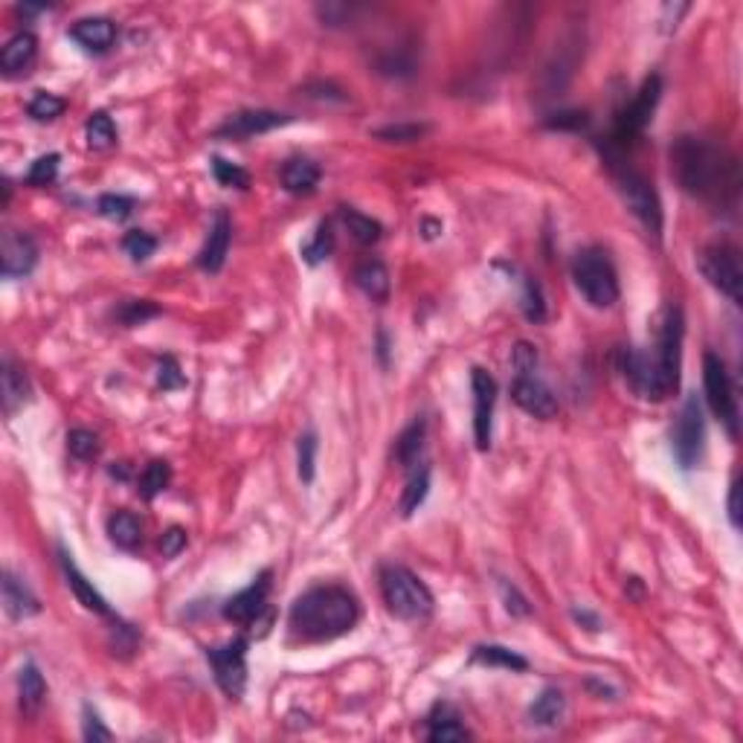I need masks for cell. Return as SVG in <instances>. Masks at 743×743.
Instances as JSON below:
<instances>
[{
    "label": "cell",
    "instance_id": "1",
    "mask_svg": "<svg viewBox=\"0 0 743 743\" xmlns=\"http://www.w3.org/2000/svg\"><path fill=\"white\" fill-rule=\"evenodd\" d=\"M671 172L691 197L715 207H735L740 192L738 160L700 137H680L671 145Z\"/></svg>",
    "mask_w": 743,
    "mask_h": 743
},
{
    "label": "cell",
    "instance_id": "2",
    "mask_svg": "<svg viewBox=\"0 0 743 743\" xmlns=\"http://www.w3.org/2000/svg\"><path fill=\"white\" fill-rule=\"evenodd\" d=\"M360 619V604L352 589L325 584L303 592L291 607V633L303 642H332L352 631Z\"/></svg>",
    "mask_w": 743,
    "mask_h": 743
},
{
    "label": "cell",
    "instance_id": "3",
    "mask_svg": "<svg viewBox=\"0 0 743 743\" xmlns=\"http://www.w3.org/2000/svg\"><path fill=\"white\" fill-rule=\"evenodd\" d=\"M381 592H384L389 613L404 621H419L433 613V592L407 567H384Z\"/></svg>",
    "mask_w": 743,
    "mask_h": 743
},
{
    "label": "cell",
    "instance_id": "4",
    "mask_svg": "<svg viewBox=\"0 0 743 743\" xmlns=\"http://www.w3.org/2000/svg\"><path fill=\"white\" fill-rule=\"evenodd\" d=\"M572 279L592 308H610L619 303V276L604 250L589 247V250L578 253L572 261Z\"/></svg>",
    "mask_w": 743,
    "mask_h": 743
},
{
    "label": "cell",
    "instance_id": "5",
    "mask_svg": "<svg viewBox=\"0 0 743 743\" xmlns=\"http://www.w3.org/2000/svg\"><path fill=\"white\" fill-rule=\"evenodd\" d=\"M683 334H685V320H683V308L671 305L663 323V334H659V349L653 355V366L659 377V389H663V398H668L671 392L680 387V366H683Z\"/></svg>",
    "mask_w": 743,
    "mask_h": 743
},
{
    "label": "cell",
    "instance_id": "6",
    "mask_svg": "<svg viewBox=\"0 0 743 743\" xmlns=\"http://www.w3.org/2000/svg\"><path fill=\"white\" fill-rule=\"evenodd\" d=\"M703 384H706V401L712 407L715 419L729 430V436H738L740 409H738L735 384L729 377V369H726V363L715 352H706L703 357Z\"/></svg>",
    "mask_w": 743,
    "mask_h": 743
},
{
    "label": "cell",
    "instance_id": "7",
    "mask_svg": "<svg viewBox=\"0 0 743 743\" xmlns=\"http://www.w3.org/2000/svg\"><path fill=\"white\" fill-rule=\"evenodd\" d=\"M700 271L723 296H729L735 305L743 300V271L740 256L729 244H712L700 253Z\"/></svg>",
    "mask_w": 743,
    "mask_h": 743
},
{
    "label": "cell",
    "instance_id": "8",
    "mask_svg": "<svg viewBox=\"0 0 743 743\" xmlns=\"http://www.w3.org/2000/svg\"><path fill=\"white\" fill-rule=\"evenodd\" d=\"M703 439H706V424H703V409L697 395H688L680 419H676L674 430H671V448L674 456L680 462L683 471H691L697 465V459L703 453Z\"/></svg>",
    "mask_w": 743,
    "mask_h": 743
},
{
    "label": "cell",
    "instance_id": "9",
    "mask_svg": "<svg viewBox=\"0 0 743 743\" xmlns=\"http://www.w3.org/2000/svg\"><path fill=\"white\" fill-rule=\"evenodd\" d=\"M616 184H619V192L624 197V204L631 207L633 216L645 224L653 236L663 233V204H659V195L648 180L639 172L621 166L616 172Z\"/></svg>",
    "mask_w": 743,
    "mask_h": 743
},
{
    "label": "cell",
    "instance_id": "10",
    "mask_svg": "<svg viewBox=\"0 0 743 743\" xmlns=\"http://www.w3.org/2000/svg\"><path fill=\"white\" fill-rule=\"evenodd\" d=\"M659 96H663V79H659V76L645 79V85L639 88L633 102L619 113V122H616V131H613V143L619 148H624L627 143H633L642 131L648 128V122L653 120Z\"/></svg>",
    "mask_w": 743,
    "mask_h": 743
},
{
    "label": "cell",
    "instance_id": "11",
    "mask_svg": "<svg viewBox=\"0 0 743 743\" xmlns=\"http://www.w3.org/2000/svg\"><path fill=\"white\" fill-rule=\"evenodd\" d=\"M207 659L224 695L239 700L247 688V639H233L224 648H212L207 651Z\"/></svg>",
    "mask_w": 743,
    "mask_h": 743
},
{
    "label": "cell",
    "instance_id": "12",
    "mask_svg": "<svg viewBox=\"0 0 743 743\" xmlns=\"http://www.w3.org/2000/svg\"><path fill=\"white\" fill-rule=\"evenodd\" d=\"M471 387H473V439L476 448L488 451L491 448V427H494V404H497V381L476 366L471 372Z\"/></svg>",
    "mask_w": 743,
    "mask_h": 743
},
{
    "label": "cell",
    "instance_id": "13",
    "mask_svg": "<svg viewBox=\"0 0 743 743\" xmlns=\"http://www.w3.org/2000/svg\"><path fill=\"white\" fill-rule=\"evenodd\" d=\"M38 261V244L32 236L21 233V229H6L4 241H0V271L6 279H21L29 276Z\"/></svg>",
    "mask_w": 743,
    "mask_h": 743
},
{
    "label": "cell",
    "instance_id": "14",
    "mask_svg": "<svg viewBox=\"0 0 743 743\" xmlns=\"http://www.w3.org/2000/svg\"><path fill=\"white\" fill-rule=\"evenodd\" d=\"M511 398H515V404L523 412H528V416H535L540 421H549L557 416V398L535 375H517L515 384H511Z\"/></svg>",
    "mask_w": 743,
    "mask_h": 743
},
{
    "label": "cell",
    "instance_id": "15",
    "mask_svg": "<svg viewBox=\"0 0 743 743\" xmlns=\"http://www.w3.org/2000/svg\"><path fill=\"white\" fill-rule=\"evenodd\" d=\"M268 592H271V572H261L256 581L236 592L233 599L224 604V619L236 624H253L268 610Z\"/></svg>",
    "mask_w": 743,
    "mask_h": 743
},
{
    "label": "cell",
    "instance_id": "16",
    "mask_svg": "<svg viewBox=\"0 0 743 743\" xmlns=\"http://www.w3.org/2000/svg\"><path fill=\"white\" fill-rule=\"evenodd\" d=\"M291 117L288 113H276V111H241L236 117H229L221 128L218 134L221 137H259V134H268L273 128H282L288 125Z\"/></svg>",
    "mask_w": 743,
    "mask_h": 743
},
{
    "label": "cell",
    "instance_id": "17",
    "mask_svg": "<svg viewBox=\"0 0 743 743\" xmlns=\"http://www.w3.org/2000/svg\"><path fill=\"white\" fill-rule=\"evenodd\" d=\"M229 239H233V224H229L227 212H218L216 224H212L209 236H207L204 250H201V256H197V264H201L207 273H218L224 268L227 253H229Z\"/></svg>",
    "mask_w": 743,
    "mask_h": 743
},
{
    "label": "cell",
    "instance_id": "18",
    "mask_svg": "<svg viewBox=\"0 0 743 743\" xmlns=\"http://www.w3.org/2000/svg\"><path fill=\"white\" fill-rule=\"evenodd\" d=\"M70 38L85 47L88 53H108L117 41V27L108 18H81L73 29H70Z\"/></svg>",
    "mask_w": 743,
    "mask_h": 743
},
{
    "label": "cell",
    "instance_id": "19",
    "mask_svg": "<svg viewBox=\"0 0 743 743\" xmlns=\"http://www.w3.org/2000/svg\"><path fill=\"white\" fill-rule=\"evenodd\" d=\"M36 53H38L36 36H32V32H18V36L6 41L4 53H0V70H4L6 76L27 73L29 64L36 61Z\"/></svg>",
    "mask_w": 743,
    "mask_h": 743
},
{
    "label": "cell",
    "instance_id": "20",
    "mask_svg": "<svg viewBox=\"0 0 743 743\" xmlns=\"http://www.w3.org/2000/svg\"><path fill=\"white\" fill-rule=\"evenodd\" d=\"M61 567H64V575H68L70 589L76 592V599H79L81 604H85V610H90V613H96V616H108V619H113L108 601H105L102 596H99V592L93 589V584L88 581L85 575L79 572V567L73 564L68 552H61Z\"/></svg>",
    "mask_w": 743,
    "mask_h": 743
},
{
    "label": "cell",
    "instance_id": "21",
    "mask_svg": "<svg viewBox=\"0 0 743 743\" xmlns=\"http://www.w3.org/2000/svg\"><path fill=\"white\" fill-rule=\"evenodd\" d=\"M4 607H6V613L12 619H29V616H36L41 604L38 599L32 596V589L21 581V578H15L12 572L4 575Z\"/></svg>",
    "mask_w": 743,
    "mask_h": 743
},
{
    "label": "cell",
    "instance_id": "22",
    "mask_svg": "<svg viewBox=\"0 0 743 743\" xmlns=\"http://www.w3.org/2000/svg\"><path fill=\"white\" fill-rule=\"evenodd\" d=\"M320 184V166L305 157H293L282 166V186L293 195H311Z\"/></svg>",
    "mask_w": 743,
    "mask_h": 743
},
{
    "label": "cell",
    "instance_id": "23",
    "mask_svg": "<svg viewBox=\"0 0 743 743\" xmlns=\"http://www.w3.org/2000/svg\"><path fill=\"white\" fill-rule=\"evenodd\" d=\"M27 398H29V381H27L24 366H18L15 360H6L4 363V409H6V416H12L15 409L24 407Z\"/></svg>",
    "mask_w": 743,
    "mask_h": 743
},
{
    "label": "cell",
    "instance_id": "24",
    "mask_svg": "<svg viewBox=\"0 0 743 743\" xmlns=\"http://www.w3.org/2000/svg\"><path fill=\"white\" fill-rule=\"evenodd\" d=\"M355 282L357 288L369 296V300L384 303L389 296V273L381 261H363L360 268L355 271Z\"/></svg>",
    "mask_w": 743,
    "mask_h": 743
},
{
    "label": "cell",
    "instance_id": "25",
    "mask_svg": "<svg viewBox=\"0 0 743 743\" xmlns=\"http://www.w3.org/2000/svg\"><path fill=\"white\" fill-rule=\"evenodd\" d=\"M424 433H427L424 419H416L398 439H395L392 456H395V462H398L401 468H409V465H416V462H419L421 448H424Z\"/></svg>",
    "mask_w": 743,
    "mask_h": 743
},
{
    "label": "cell",
    "instance_id": "26",
    "mask_svg": "<svg viewBox=\"0 0 743 743\" xmlns=\"http://www.w3.org/2000/svg\"><path fill=\"white\" fill-rule=\"evenodd\" d=\"M108 535L120 549H137L143 543V523L131 511H117L108 520Z\"/></svg>",
    "mask_w": 743,
    "mask_h": 743
},
{
    "label": "cell",
    "instance_id": "27",
    "mask_svg": "<svg viewBox=\"0 0 743 743\" xmlns=\"http://www.w3.org/2000/svg\"><path fill=\"white\" fill-rule=\"evenodd\" d=\"M427 738L433 743H451V740H468L471 732L459 723V717L451 712L448 706L436 708V715L430 717V729H427Z\"/></svg>",
    "mask_w": 743,
    "mask_h": 743
},
{
    "label": "cell",
    "instance_id": "28",
    "mask_svg": "<svg viewBox=\"0 0 743 743\" xmlns=\"http://www.w3.org/2000/svg\"><path fill=\"white\" fill-rule=\"evenodd\" d=\"M564 708H567L564 695H560L557 688H547L532 703V708H528V717H532V723H537V726H555L560 717H564Z\"/></svg>",
    "mask_w": 743,
    "mask_h": 743
},
{
    "label": "cell",
    "instance_id": "29",
    "mask_svg": "<svg viewBox=\"0 0 743 743\" xmlns=\"http://www.w3.org/2000/svg\"><path fill=\"white\" fill-rule=\"evenodd\" d=\"M340 218H343L345 229H349L352 239H355L357 244H375L377 239H381V233H384L381 224H377L375 218L363 216V212H357V209H352V207H343V209H340Z\"/></svg>",
    "mask_w": 743,
    "mask_h": 743
},
{
    "label": "cell",
    "instance_id": "30",
    "mask_svg": "<svg viewBox=\"0 0 743 743\" xmlns=\"http://www.w3.org/2000/svg\"><path fill=\"white\" fill-rule=\"evenodd\" d=\"M471 663H483V665H497V668H508V671H525L528 663H525V656L515 653V651H508L503 645H483V648H476L473 656H471Z\"/></svg>",
    "mask_w": 743,
    "mask_h": 743
},
{
    "label": "cell",
    "instance_id": "31",
    "mask_svg": "<svg viewBox=\"0 0 743 743\" xmlns=\"http://www.w3.org/2000/svg\"><path fill=\"white\" fill-rule=\"evenodd\" d=\"M427 494H430V468H421L412 480L407 483L404 494H401V517H412L416 511L421 508V503L427 500Z\"/></svg>",
    "mask_w": 743,
    "mask_h": 743
},
{
    "label": "cell",
    "instance_id": "32",
    "mask_svg": "<svg viewBox=\"0 0 743 743\" xmlns=\"http://www.w3.org/2000/svg\"><path fill=\"white\" fill-rule=\"evenodd\" d=\"M85 137H88V145L93 148V152H105V148H111L113 143H117V128H113V120L108 117V113L99 111L88 120Z\"/></svg>",
    "mask_w": 743,
    "mask_h": 743
},
{
    "label": "cell",
    "instance_id": "33",
    "mask_svg": "<svg viewBox=\"0 0 743 743\" xmlns=\"http://www.w3.org/2000/svg\"><path fill=\"white\" fill-rule=\"evenodd\" d=\"M18 688H21V703L27 708H38L41 700L47 697V683H44V676L36 665H24L21 674H18Z\"/></svg>",
    "mask_w": 743,
    "mask_h": 743
},
{
    "label": "cell",
    "instance_id": "34",
    "mask_svg": "<svg viewBox=\"0 0 743 743\" xmlns=\"http://www.w3.org/2000/svg\"><path fill=\"white\" fill-rule=\"evenodd\" d=\"M169 480H172V468L169 462H152V465H145L143 476H140V494L145 500H154L157 494H163L169 488Z\"/></svg>",
    "mask_w": 743,
    "mask_h": 743
},
{
    "label": "cell",
    "instance_id": "35",
    "mask_svg": "<svg viewBox=\"0 0 743 743\" xmlns=\"http://www.w3.org/2000/svg\"><path fill=\"white\" fill-rule=\"evenodd\" d=\"M64 99L56 96V93H47V90H38L36 96H32V102L27 105L29 111V117L32 120H38V122H47V120H56L64 113Z\"/></svg>",
    "mask_w": 743,
    "mask_h": 743
},
{
    "label": "cell",
    "instance_id": "36",
    "mask_svg": "<svg viewBox=\"0 0 743 743\" xmlns=\"http://www.w3.org/2000/svg\"><path fill=\"white\" fill-rule=\"evenodd\" d=\"M212 175L221 186H229V189H247L250 186V175H247L241 166L236 163H229L224 157H212Z\"/></svg>",
    "mask_w": 743,
    "mask_h": 743
},
{
    "label": "cell",
    "instance_id": "37",
    "mask_svg": "<svg viewBox=\"0 0 743 743\" xmlns=\"http://www.w3.org/2000/svg\"><path fill=\"white\" fill-rule=\"evenodd\" d=\"M122 250L131 256V261H145L148 256H154L157 250V239L143 233V229H131V233L122 239Z\"/></svg>",
    "mask_w": 743,
    "mask_h": 743
},
{
    "label": "cell",
    "instance_id": "38",
    "mask_svg": "<svg viewBox=\"0 0 743 743\" xmlns=\"http://www.w3.org/2000/svg\"><path fill=\"white\" fill-rule=\"evenodd\" d=\"M332 247H334V236H332V227L328 224H320L317 227V233H313V239L305 244V261L308 264H320L323 259H328V253H332Z\"/></svg>",
    "mask_w": 743,
    "mask_h": 743
},
{
    "label": "cell",
    "instance_id": "39",
    "mask_svg": "<svg viewBox=\"0 0 743 743\" xmlns=\"http://www.w3.org/2000/svg\"><path fill=\"white\" fill-rule=\"evenodd\" d=\"M56 175H58V154H44L29 166L27 184L29 186H47V184H53Z\"/></svg>",
    "mask_w": 743,
    "mask_h": 743
},
{
    "label": "cell",
    "instance_id": "40",
    "mask_svg": "<svg viewBox=\"0 0 743 743\" xmlns=\"http://www.w3.org/2000/svg\"><path fill=\"white\" fill-rule=\"evenodd\" d=\"M68 451L79 462H90L99 456V439L90 430H70L68 433Z\"/></svg>",
    "mask_w": 743,
    "mask_h": 743
},
{
    "label": "cell",
    "instance_id": "41",
    "mask_svg": "<svg viewBox=\"0 0 743 743\" xmlns=\"http://www.w3.org/2000/svg\"><path fill=\"white\" fill-rule=\"evenodd\" d=\"M131 209H134V201L125 195H102L99 197V212H102L105 218L111 221H125L131 216Z\"/></svg>",
    "mask_w": 743,
    "mask_h": 743
},
{
    "label": "cell",
    "instance_id": "42",
    "mask_svg": "<svg viewBox=\"0 0 743 743\" xmlns=\"http://www.w3.org/2000/svg\"><path fill=\"white\" fill-rule=\"evenodd\" d=\"M427 134V125H389L375 131L377 140H389V143H416Z\"/></svg>",
    "mask_w": 743,
    "mask_h": 743
},
{
    "label": "cell",
    "instance_id": "43",
    "mask_svg": "<svg viewBox=\"0 0 743 743\" xmlns=\"http://www.w3.org/2000/svg\"><path fill=\"white\" fill-rule=\"evenodd\" d=\"M157 313H160L157 305L145 303V300H131V303H125V305L120 308V320H122L125 325H140V323H145L148 317H157Z\"/></svg>",
    "mask_w": 743,
    "mask_h": 743
},
{
    "label": "cell",
    "instance_id": "44",
    "mask_svg": "<svg viewBox=\"0 0 743 743\" xmlns=\"http://www.w3.org/2000/svg\"><path fill=\"white\" fill-rule=\"evenodd\" d=\"M313 462H317V436L305 433L300 439V480L303 483L313 480Z\"/></svg>",
    "mask_w": 743,
    "mask_h": 743
},
{
    "label": "cell",
    "instance_id": "45",
    "mask_svg": "<svg viewBox=\"0 0 743 743\" xmlns=\"http://www.w3.org/2000/svg\"><path fill=\"white\" fill-rule=\"evenodd\" d=\"M157 384L160 389H180L186 384V377L180 375V366H177V360L175 357H163L160 360V366H157Z\"/></svg>",
    "mask_w": 743,
    "mask_h": 743
},
{
    "label": "cell",
    "instance_id": "46",
    "mask_svg": "<svg viewBox=\"0 0 743 743\" xmlns=\"http://www.w3.org/2000/svg\"><path fill=\"white\" fill-rule=\"evenodd\" d=\"M511 363H515L517 375H532L535 366H537V349L528 343H517L515 345V355H511Z\"/></svg>",
    "mask_w": 743,
    "mask_h": 743
},
{
    "label": "cell",
    "instance_id": "47",
    "mask_svg": "<svg viewBox=\"0 0 743 743\" xmlns=\"http://www.w3.org/2000/svg\"><path fill=\"white\" fill-rule=\"evenodd\" d=\"M113 735L108 726H102V720H99V715L93 712L90 706H85V740L90 743H108Z\"/></svg>",
    "mask_w": 743,
    "mask_h": 743
},
{
    "label": "cell",
    "instance_id": "48",
    "mask_svg": "<svg viewBox=\"0 0 743 743\" xmlns=\"http://www.w3.org/2000/svg\"><path fill=\"white\" fill-rule=\"evenodd\" d=\"M184 549H186V532L180 525H172L169 532L160 537V552L163 557H177Z\"/></svg>",
    "mask_w": 743,
    "mask_h": 743
},
{
    "label": "cell",
    "instance_id": "49",
    "mask_svg": "<svg viewBox=\"0 0 743 743\" xmlns=\"http://www.w3.org/2000/svg\"><path fill=\"white\" fill-rule=\"evenodd\" d=\"M587 122H589L587 111H560V113H552V120H547L549 128H572V131L584 128Z\"/></svg>",
    "mask_w": 743,
    "mask_h": 743
},
{
    "label": "cell",
    "instance_id": "50",
    "mask_svg": "<svg viewBox=\"0 0 743 743\" xmlns=\"http://www.w3.org/2000/svg\"><path fill=\"white\" fill-rule=\"evenodd\" d=\"M525 313H528V320H543V313H547V308H543V296H540V285L532 282V279L525 282Z\"/></svg>",
    "mask_w": 743,
    "mask_h": 743
},
{
    "label": "cell",
    "instance_id": "51",
    "mask_svg": "<svg viewBox=\"0 0 743 743\" xmlns=\"http://www.w3.org/2000/svg\"><path fill=\"white\" fill-rule=\"evenodd\" d=\"M503 596H505V607H508V613H515V616H525L528 613V607H525V601L517 596V589L515 587H508V584H503Z\"/></svg>",
    "mask_w": 743,
    "mask_h": 743
},
{
    "label": "cell",
    "instance_id": "52",
    "mask_svg": "<svg viewBox=\"0 0 743 743\" xmlns=\"http://www.w3.org/2000/svg\"><path fill=\"white\" fill-rule=\"evenodd\" d=\"M729 523L740 528V485L738 483H732L729 488Z\"/></svg>",
    "mask_w": 743,
    "mask_h": 743
},
{
    "label": "cell",
    "instance_id": "53",
    "mask_svg": "<svg viewBox=\"0 0 743 743\" xmlns=\"http://www.w3.org/2000/svg\"><path fill=\"white\" fill-rule=\"evenodd\" d=\"M685 12H688V6H685V4H680V6H676V9H674V6L668 4V6H665V15H671V18H665V21H663V24H665L663 29H665V32L676 29V24H680V15H685Z\"/></svg>",
    "mask_w": 743,
    "mask_h": 743
},
{
    "label": "cell",
    "instance_id": "54",
    "mask_svg": "<svg viewBox=\"0 0 743 743\" xmlns=\"http://www.w3.org/2000/svg\"><path fill=\"white\" fill-rule=\"evenodd\" d=\"M572 616H575L578 621H587V624H589V631H599V627H601V624H599V619H596V616H589L587 610H581V613H578V610H575Z\"/></svg>",
    "mask_w": 743,
    "mask_h": 743
}]
</instances>
